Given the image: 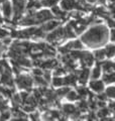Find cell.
Returning <instances> with one entry per match:
<instances>
[{"label":"cell","mask_w":115,"mask_h":121,"mask_svg":"<svg viewBox=\"0 0 115 121\" xmlns=\"http://www.w3.org/2000/svg\"><path fill=\"white\" fill-rule=\"evenodd\" d=\"M108 32L104 26H95L90 29L85 35L82 37V40L89 47H97L104 43L107 39Z\"/></svg>","instance_id":"1"},{"label":"cell","mask_w":115,"mask_h":121,"mask_svg":"<svg viewBox=\"0 0 115 121\" xmlns=\"http://www.w3.org/2000/svg\"><path fill=\"white\" fill-rule=\"evenodd\" d=\"M15 82H16V84L18 85L19 88L29 90L30 87L32 86L33 80H32V78L28 75H19V76H17Z\"/></svg>","instance_id":"2"},{"label":"cell","mask_w":115,"mask_h":121,"mask_svg":"<svg viewBox=\"0 0 115 121\" xmlns=\"http://www.w3.org/2000/svg\"><path fill=\"white\" fill-rule=\"evenodd\" d=\"M34 18L37 21V23H40V22H44L45 20H51V18L53 17V15L51 13L49 10H41L37 13H34Z\"/></svg>","instance_id":"3"},{"label":"cell","mask_w":115,"mask_h":121,"mask_svg":"<svg viewBox=\"0 0 115 121\" xmlns=\"http://www.w3.org/2000/svg\"><path fill=\"white\" fill-rule=\"evenodd\" d=\"M13 8H14V20L16 21L17 18L20 17L22 11L24 9L23 0H13Z\"/></svg>","instance_id":"4"},{"label":"cell","mask_w":115,"mask_h":121,"mask_svg":"<svg viewBox=\"0 0 115 121\" xmlns=\"http://www.w3.org/2000/svg\"><path fill=\"white\" fill-rule=\"evenodd\" d=\"M62 37H64V29L62 27H59L53 30L52 33H49L47 36V39L49 43H56V41H59V39Z\"/></svg>","instance_id":"5"},{"label":"cell","mask_w":115,"mask_h":121,"mask_svg":"<svg viewBox=\"0 0 115 121\" xmlns=\"http://www.w3.org/2000/svg\"><path fill=\"white\" fill-rule=\"evenodd\" d=\"M81 60H82V65L83 66H86V67H90L93 65V62H94V56H92L90 52H82V56H81Z\"/></svg>","instance_id":"6"},{"label":"cell","mask_w":115,"mask_h":121,"mask_svg":"<svg viewBox=\"0 0 115 121\" xmlns=\"http://www.w3.org/2000/svg\"><path fill=\"white\" fill-rule=\"evenodd\" d=\"M58 65V60H55V59H49V60H40V68H43L44 70H49L52 68H55L56 66Z\"/></svg>","instance_id":"7"},{"label":"cell","mask_w":115,"mask_h":121,"mask_svg":"<svg viewBox=\"0 0 115 121\" xmlns=\"http://www.w3.org/2000/svg\"><path fill=\"white\" fill-rule=\"evenodd\" d=\"M64 48L67 52H69L70 50H81L83 48V44L80 40H75V41H72V43H69Z\"/></svg>","instance_id":"8"},{"label":"cell","mask_w":115,"mask_h":121,"mask_svg":"<svg viewBox=\"0 0 115 121\" xmlns=\"http://www.w3.org/2000/svg\"><path fill=\"white\" fill-rule=\"evenodd\" d=\"M90 87L92 90H94L97 93H101L104 90V84L101 81H92L90 83Z\"/></svg>","instance_id":"9"},{"label":"cell","mask_w":115,"mask_h":121,"mask_svg":"<svg viewBox=\"0 0 115 121\" xmlns=\"http://www.w3.org/2000/svg\"><path fill=\"white\" fill-rule=\"evenodd\" d=\"M89 75H90V72H89V70H88V69H84V70H82V71L79 73V77H78L79 82L81 83L82 85L86 84V82H87V80H88V78H89Z\"/></svg>","instance_id":"10"},{"label":"cell","mask_w":115,"mask_h":121,"mask_svg":"<svg viewBox=\"0 0 115 121\" xmlns=\"http://www.w3.org/2000/svg\"><path fill=\"white\" fill-rule=\"evenodd\" d=\"M75 0H62L61 1V6L64 10H72L75 8Z\"/></svg>","instance_id":"11"},{"label":"cell","mask_w":115,"mask_h":121,"mask_svg":"<svg viewBox=\"0 0 115 121\" xmlns=\"http://www.w3.org/2000/svg\"><path fill=\"white\" fill-rule=\"evenodd\" d=\"M2 11H3V14H4V16L6 18H9L10 17L11 13H12V7H11L9 2H3Z\"/></svg>","instance_id":"12"},{"label":"cell","mask_w":115,"mask_h":121,"mask_svg":"<svg viewBox=\"0 0 115 121\" xmlns=\"http://www.w3.org/2000/svg\"><path fill=\"white\" fill-rule=\"evenodd\" d=\"M57 26H59V21H57V20H51V21H48L47 23H45L43 27L44 31H49V30H53Z\"/></svg>","instance_id":"13"},{"label":"cell","mask_w":115,"mask_h":121,"mask_svg":"<svg viewBox=\"0 0 115 121\" xmlns=\"http://www.w3.org/2000/svg\"><path fill=\"white\" fill-rule=\"evenodd\" d=\"M76 109L77 108L72 104H65V105H63V107H62L63 113H65V114H67V115H72L73 113L76 111Z\"/></svg>","instance_id":"14"},{"label":"cell","mask_w":115,"mask_h":121,"mask_svg":"<svg viewBox=\"0 0 115 121\" xmlns=\"http://www.w3.org/2000/svg\"><path fill=\"white\" fill-rule=\"evenodd\" d=\"M77 80H78V77L76 75H69L66 78L64 79V84L66 85H75Z\"/></svg>","instance_id":"15"},{"label":"cell","mask_w":115,"mask_h":121,"mask_svg":"<svg viewBox=\"0 0 115 121\" xmlns=\"http://www.w3.org/2000/svg\"><path fill=\"white\" fill-rule=\"evenodd\" d=\"M64 29V37H68V39H70V37H74L75 36V32L73 31V28H72V26L69 24L67 25Z\"/></svg>","instance_id":"16"},{"label":"cell","mask_w":115,"mask_h":121,"mask_svg":"<svg viewBox=\"0 0 115 121\" xmlns=\"http://www.w3.org/2000/svg\"><path fill=\"white\" fill-rule=\"evenodd\" d=\"M102 68L107 73H111V72H113V70H114V64L111 62V60H107V62L103 63Z\"/></svg>","instance_id":"17"},{"label":"cell","mask_w":115,"mask_h":121,"mask_svg":"<svg viewBox=\"0 0 115 121\" xmlns=\"http://www.w3.org/2000/svg\"><path fill=\"white\" fill-rule=\"evenodd\" d=\"M115 80V74L113 72H111V73H107L103 76V81L107 84H110V83H113Z\"/></svg>","instance_id":"18"},{"label":"cell","mask_w":115,"mask_h":121,"mask_svg":"<svg viewBox=\"0 0 115 121\" xmlns=\"http://www.w3.org/2000/svg\"><path fill=\"white\" fill-rule=\"evenodd\" d=\"M110 113V110L108 108H103L100 109V110L98 111V114H97V117H99V118H105V117H107L109 115Z\"/></svg>","instance_id":"19"},{"label":"cell","mask_w":115,"mask_h":121,"mask_svg":"<svg viewBox=\"0 0 115 121\" xmlns=\"http://www.w3.org/2000/svg\"><path fill=\"white\" fill-rule=\"evenodd\" d=\"M114 52H115V48L113 44H109L107 45L106 50H105V55L108 56V58H111V56H114Z\"/></svg>","instance_id":"20"},{"label":"cell","mask_w":115,"mask_h":121,"mask_svg":"<svg viewBox=\"0 0 115 121\" xmlns=\"http://www.w3.org/2000/svg\"><path fill=\"white\" fill-rule=\"evenodd\" d=\"M66 96H67V99L70 101H75L78 99V98H80L78 96V94H77V92H75V91H69L66 94Z\"/></svg>","instance_id":"21"},{"label":"cell","mask_w":115,"mask_h":121,"mask_svg":"<svg viewBox=\"0 0 115 121\" xmlns=\"http://www.w3.org/2000/svg\"><path fill=\"white\" fill-rule=\"evenodd\" d=\"M52 11H53V13H55V14L57 15L58 17H61V18H63V17H65V16H66V13H65V12H63V11L61 10V9H60V8H59V7H58V6H53V9H52Z\"/></svg>","instance_id":"22"},{"label":"cell","mask_w":115,"mask_h":121,"mask_svg":"<svg viewBox=\"0 0 115 121\" xmlns=\"http://www.w3.org/2000/svg\"><path fill=\"white\" fill-rule=\"evenodd\" d=\"M34 81H35L37 84H40V86H44V87L48 84V82L44 80V78L43 76H35V77H34Z\"/></svg>","instance_id":"23"},{"label":"cell","mask_w":115,"mask_h":121,"mask_svg":"<svg viewBox=\"0 0 115 121\" xmlns=\"http://www.w3.org/2000/svg\"><path fill=\"white\" fill-rule=\"evenodd\" d=\"M100 75H101V68H100V66L98 65L97 67L94 68L93 72H92V78H93V79H97V78L100 77Z\"/></svg>","instance_id":"24"},{"label":"cell","mask_w":115,"mask_h":121,"mask_svg":"<svg viewBox=\"0 0 115 121\" xmlns=\"http://www.w3.org/2000/svg\"><path fill=\"white\" fill-rule=\"evenodd\" d=\"M77 94H78L79 97H86L88 94V90L85 87H79V88L77 89Z\"/></svg>","instance_id":"25"},{"label":"cell","mask_w":115,"mask_h":121,"mask_svg":"<svg viewBox=\"0 0 115 121\" xmlns=\"http://www.w3.org/2000/svg\"><path fill=\"white\" fill-rule=\"evenodd\" d=\"M88 107H89V105H88V103H87L86 101H81V102H79V104H78V109L81 112L87 111Z\"/></svg>","instance_id":"26"},{"label":"cell","mask_w":115,"mask_h":121,"mask_svg":"<svg viewBox=\"0 0 115 121\" xmlns=\"http://www.w3.org/2000/svg\"><path fill=\"white\" fill-rule=\"evenodd\" d=\"M70 91V89L68 88V87H65V88H62V89H59L57 91V92H55L56 93V95H57V97H62V96H65L66 94Z\"/></svg>","instance_id":"27"},{"label":"cell","mask_w":115,"mask_h":121,"mask_svg":"<svg viewBox=\"0 0 115 121\" xmlns=\"http://www.w3.org/2000/svg\"><path fill=\"white\" fill-rule=\"evenodd\" d=\"M58 1L59 0H44L43 2H40L41 3V5H44V6H49V7H53V6H55Z\"/></svg>","instance_id":"28"},{"label":"cell","mask_w":115,"mask_h":121,"mask_svg":"<svg viewBox=\"0 0 115 121\" xmlns=\"http://www.w3.org/2000/svg\"><path fill=\"white\" fill-rule=\"evenodd\" d=\"M106 56L105 55V50H100L95 52V58L97 60H103Z\"/></svg>","instance_id":"29"},{"label":"cell","mask_w":115,"mask_h":121,"mask_svg":"<svg viewBox=\"0 0 115 121\" xmlns=\"http://www.w3.org/2000/svg\"><path fill=\"white\" fill-rule=\"evenodd\" d=\"M7 107H8V104H7V101H5L4 99H3L2 95H1V94H0V110H1V111H4Z\"/></svg>","instance_id":"30"},{"label":"cell","mask_w":115,"mask_h":121,"mask_svg":"<svg viewBox=\"0 0 115 121\" xmlns=\"http://www.w3.org/2000/svg\"><path fill=\"white\" fill-rule=\"evenodd\" d=\"M53 86H56V87H59V86H62L64 84V80L62 78H53Z\"/></svg>","instance_id":"31"},{"label":"cell","mask_w":115,"mask_h":121,"mask_svg":"<svg viewBox=\"0 0 115 121\" xmlns=\"http://www.w3.org/2000/svg\"><path fill=\"white\" fill-rule=\"evenodd\" d=\"M114 94H115V89H114V87H109V88H107L106 94H105L107 97L113 98V97H114Z\"/></svg>","instance_id":"32"},{"label":"cell","mask_w":115,"mask_h":121,"mask_svg":"<svg viewBox=\"0 0 115 121\" xmlns=\"http://www.w3.org/2000/svg\"><path fill=\"white\" fill-rule=\"evenodd\" d=\"M49 114H51V117L53 119H55V118H57V119H60L61 117V113L58 111V110H52V111H49Z\"/></svg>","instance_id":"33"},{"label":"cell","mask_w":115,"mask_h":121,"mask_svg":"<svg viewBox=\"0 0 115 121\" xmlns=\"http://www.w3.org/2000/svg\"><path fill=\"white\" fill-rule=\"evenodd\" d=\"M12 99H13V102L15 105H18L21 103V98H20V95H18V94H14V95L12 96Z\"/></svg>","instance_id":"34"},{"label":"cell","mask_w":115,"mask_h":121,"mask_svg":"<svg viewBox=\"0 0 115 121\" xmlns=\"http://www.w3.org/2000/svg\"><path fill=\"white\" fill-rule=\"evenodd\" d=\"M66 73V70L64 68H57V70L55 71V75L56 76H61V75H64Z\"/></svg>","instance_id":"35"},{"label":"cell","mask_w":115,"mask_h":121,"mask_svg":"<svg viewBox=\"0 0 115 121\" xmlns=\"http://www.w3.org/2000/svg\"><path fill=\"white\" fill-rule=\"evenodd\" d=\"M10 117V113L8 111H2V114L1 116H0V118H1V120H6V119H8Z\"/></svg>","instance_id":"36"},{"label":"cell","mask_w":115,"mask_h":121,"mask_svg":"<svg viewBox=\"0 0 115 121\" xmlns=\"http://www.w3.org/2000/svg\"><path fill=\"white\" fill-rule=\"evenodd\" d=\"M19 95H20L21 101H22V102H24L26 99H27V97H28V93H27V92H22V93L19 94Z\"/></svg>","instance_id":"37"},{"label":"cell","mask_w":115,"mask_h":121,"mask_svg":"<svg viewBox=\"0 0 115 121\" xmlns=\"http://www.w3.org/2000/svg\"><path fill=\"white\" fill-rule=\"evenodd\" d=\"M33 74L35 76H43L44 72L41 70H40V69H35V70H33Z\"/></svg>","instance_id":"38"},{"label":"cell","mask_w":115,"mask_h":121,"mask_svg":"<svg viewBox=\"0 0 115 121\" xmlns=\"http://www.w3.org/2000/svg\"><path fill=\"white\" fill-rule=\"evenodd\" d=\"M38 117H40V115H38V113L35 112V113H31L30 114V118H31L32 120H37L38 119Z\"/></svg>","instance_id":"39"},{"label":"cell","mask_w":115,"mask_h":121,"mask_svg":"<svg viewBox=\"0 0 115 121\" xmlns=\"http://www.w3.org/2000/svg\"><path fill=\"white\" fill-rule=\"evenodd\" d=\"M115 39V31L114 29H112V31H111V40H114Z\"/></svg>","instance_id":"40"},{"label":"cell","mask_w":115,"mask_h":121,"mask_svg":"<svg viewBox=\"0 0 115 121\" xmlns=\"http://www.w3.org/2000/svg\"><path fill=\"white\" fill-rule=\"evenodd\" d=\"M87 2L88 3H95V2H97V0H87Z\"/></svg>","instance_id":"41"},{"label":"cell","mask_w":115,"mask_h":121,"mask_svg":"<svg viewBox=\"0 0 115 121\" xmlns=\"http://www.w3.org/2000/svg\"><path fill=\"white\" fill-rule=\"evenodd\" d=\"M3 51V44L1 43H0V52H1Z\"/></svg>","instance_id":"42"},{"label":"cell","mask_w":115,"mask_h":121,"mask_svg":"<svg viewBox=\"0 0 115 121\" xmlns=\"http://www.w3.org/2000/svg\"><path fill=\"white\" fill-rule=\"evenodd\" d=\"M6 0H0V3H3V2H5Z\"/></svg>","instance_id":"43"}]
</instances>
